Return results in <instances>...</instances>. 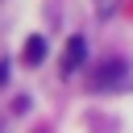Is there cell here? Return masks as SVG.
<instances>
[{
    "label": "cell",
    "instance_id": "3957f363",
    "mask_svg": "<svg viewBox=\"0 0 133 133\" xmlns=\"http://www.w3.org/2000/svg\"><path fill=\"white\" fill-rule=\"evenodd\" d=\"M21 58H25L29 66H37V62L46 58V37H29V42H25V50H21Z\"/></svg>",
    "mask_w": 133,
    "mask_h": 133
},
{
    "label": "cell",
    "instance_id": "7a4b0ae2",
    "mask_svg": "<svg viewBox=\"0 0 133 133\" xmlns=\"http://www.w3.org/2000/svg\"><path fill=\"white\" fill-rule=\"evenodd\" d=\"M83 58H87V42H83V37H71L66 50H62V75H75V71L83 66Z\"/></svg>",
    "mask_w": 133,
    "mask_h": 133
},
{
    "label": "cell",
    "instance_id": "277c9868",
    "mask_svg": "<svg viewBox=\"0 0 133 133\" xmlns=\"http://www.w3.org/2000/svg\"><path fill=\"white\" fill-rule=\"evenodd\" d=\"M4 79H8V62L0 58V83H4Z\"/></svg>",
    "mask_w": 133,
    "mask_h": 133
},
{
    "label": "cell",
    "instance_id": "6da1fadb",
    "mask_svg": "<svg viewBox=\"0 0 133 133\" xmlns=\"http://www.w3.org/2000/svg\"><path fill=\"white\" fill-rule=\"evenodd\" d=\"M125 83H129V62H121V58L100 62V71H96V87H125Z\"/></svg>",
    "mask_w": 133,
    "mask_h": 133
}]
</instances>
